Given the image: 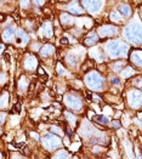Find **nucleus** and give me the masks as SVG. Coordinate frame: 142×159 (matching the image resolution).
<instances>
[{
	"label": "nucleus",
	"mask_w": 142,
	"mask_h": 159,
	"mask_svg": "<svg viewBox=\"0 0 142 159\" xmlns=\"http://www.w3.org/2000/svg\"><path fill=\"white\" fill-rule=\"evenodd\" d=\"M106 50H107V54L109 55V57L118 59V57H123L128 54L129 46L120 40H112L107 44Z\"/></svg>",
	"instance_id": "nucleus-1"
},
{
	"label": "nucleus",
	"mask_w": 142,
	"mask_h": 159,
	"mask_svg": "<svg viewBox=\"0 0 142 159\" xmlns=\"http://www.w3.org/2000/svg\"><path fill=\"white\" fill-rule=\"evenodd\" d=\"M85 84L91 90L101 91L102 89H103V85H104V80H103L102 75L99 72L92 71V72H90V73H87L85 75Z\"/></svg>",
	"instance_id": "nucleus-2"
},
{
	"label": "nucleus",
	"mask_w": 142,
	"mask_h": 159,
	"mask_svg": "<svg viewBox=\"0 0 142 159\" xmlns=\"http://www.w3.org/2000/svg\"><path fill=\"white\" fill-rule=\"evenodd\" d=\"M124 37L135 44H140L141 43V26H140V23H130L128 27H125Z\"/></svg>",
	"instance_id": "nucleus-3"
},
{
	"label": "nucleus",
	"mask_w": 142,
	"mask_h": 159,
	"mask_svg": "<svg viewBox=\"0 0 142 159\" xmlns=\"http://www.w3.org/2000/svg\"><path fill=\"white\" fill-rule=\"evenodd\" d=\"M43 142H44L45 148H47L49 151H54V149L62 146L61 139L52 135V134H45L44 137H43Z\"/></svg>",
	"instance_id": "nucleus-4"
},
{
	"label": "nucleus",
	"mask_w": 142,
	"mask_h": 159,
	"mask_svg": "<svg viewBox=\"0 0 142 159\" xmlns=\"http://www.w3.org/2000/svg\"><path fill=\"white\" fill-rule=\"evenodd\" d=\"M103 5V0H83V6L91 14L100 12Z\"/></svg>",
	"instance_id": "nucleus-5"
},
{
	"label": "nucleus",
	"mask_w": 142,
	"mask_h": 159,
	"mask_svg": "<svg viewBox=\"0 0 142 159\" xmlns=\"http://www.w3.org/2000/svg\"><path fill=\"white\" fill-rule=\"evenodd\" d=\"M64 102L66 104L73 109V111H80L81 109V106H83V102H81L80 97L78 96H72V95H67L64 97Z\"/></svg>",
	"instance_id": "nucleus-6"
},
{
	"label": "nucleus",
	"mask_w": 142,
	"mask_h": 159,
	"mask_svg": "<svg viewBox=\"0 0 142 159\" xmlns=\"http://www.w3.org/2000/svg\"><path fill=\"white\" fill-rule=\"evenodd\" d=\"M129 102L132 108H140L141 107V92L140 90H134L129 95Z\"/></svg>",
	"instance_id": "nucleus-7"
},
{
	"label": "nucleus",
	"mask_w": 142,
	"mask_h": 159,
	"mask_svg": "<svg viewBox=\"0 0 142 159\" xmlns=\"http://www.w3.org/2000/svg\"><path fill=\"white\" fill-rule=\"evenodd\" d=\"M99 33H100V35L104 37V38L113 37V35H116V34L118 33V28L114 27V26L107 24V26H103V27H101V28L99 29Z\"/></svg>",
	"instance_id": "nucleus-8"
},
{
	"label": "nucleus",
	"mask_w": 142,
	"mask_h": 159,
	"mask_svg": "<svg viewBox=\"0 0 142 159\" xmlns=\"http://www.w3.org/2000/svg\"><path fill=\"white\" fill-rule=\"evenodd\" d=\"M66 11L73 14V15H83L84 14V10L81 9L80 4L77 2V1H72L71 4H68L66 7H64Z\"/></svg>",
	"instance_id": "nucleus-9"
},
{
	"label": "nucleus",
	"mask_w": 142,
	"mask_h": 159,
	"mask_svg": "<svg viewBox=\"0 0 142 159\" xmlns=\"http://www.w3.org/2000/svg\"><path fill=\"white\" fill-rule=\"evenodd\" d=\"M37 66H38V60H37V57H34L33 55H27L26 61H24V67H26V69L33 71V69L37 68Z\"/></svg>",
	"instance_id": "nucleus-10"
},
{
	"label": "nucleus",
	"mask_w": 142,
	"mask_h": 159,
	"mask_svg": "<svg viewBox=\"0 0 142 159\" xmlns=\"http://www.w3.org/2000/svg\"><path fill=\"white\" fill-rule=\"evenodd\" d=\"M15 34H16V28H15V27L6 28V29L4 31V33H2V39H4L5 43H10L11 40L14 39Z\"/></svg>",
	"instance_id": "nucleus-11"
},
{
	"label": "nucleus",
	"mask_w": 142,
	"mask_h": 159,
	"mask_svg": "<svg viewBox=\"0 0 142 159\" xmlns=\"http://www.w3.org/2000/svg\"><path fill=\"white\" fill-rule=\"evenodd\" d=\"M28 41H29V37L27 35V33L24 32V31H17V39H16V43H17V45H22V46H24V45H27L28 44Z\"/></svg>",
	"instance_id": "nucleus-12"
},
{
	"label": "nucleus",
	"mask_w": 142,
	"mask_h": 159,
	"mask_svg": "<svg viewBox=\"0 0 142 159\" xmlns=\"http://www.w3.org/2000/svg\"><path fill=\"white\" fill-rule=\"evenodd\" d=\"M99 41V38H97V34L95 32H90L86 37H85V40H84V44L86 46H92L95 45L96 43Z\"/></svg>",
	"instance_id": "nucleus-13"
},
{
	"label": "nucleus",
	"mask_w": 142,
	"mask_h": 159,
	"mask_svg": "<svg viewBox=\"0 0 142 159\" xmlns=\"http://www.w3.org/2000/svg\"><path fill=\"white\" fill-rule=\"evenodd\" d=\"M131 62L137 66V68H141V50H134L131 52Z\"/></svg>",
	"instance_id": "nucleus-14"
},
{
	"label": "nucleus",
	"mask_w": 142,
	"mask_h": 159,
	"mask_svg": "<svg viewBox=\"0 0 142 159\" xmlns=\"http://www.w3.org/2000/svg\"><path fill=\"white\" fill-rule=\"evenodd\" d=\"M54 52H55V47H54L52 45H50V44L44 45L40 49V55L43 57H49V56H51Z\"/></svg>",
	"instance_id": "nucleus-15"
},
{
	"label": "nucleus",
	"mask_w": 142,
	"mask_h": 159,
	"mask_svg": "<svg viewBox=\"0 0 142 159\" xmlns=\"http://www.w3.org/2000/svg\"><path fill=\"white\" fill-rule=\"evenodd\" d=\"M41 33H43V35L44 37H46V38H51L52 37V27H51V23H45L44 26H43V28H41Z\"/></svg>",
	"instance_id": "nucleus-16"
},
{
	"label": "nucleus",
	"mask_w": 142,
	"mask_h": 159,
	"mask_svg": "<svg viewBox=\"0 0 142 159\" xmlns=\"http://www.w3.org/2000/svg\"><path fill=\"white\" fill-rule=\"evenodd\" d=\"M119 12L122 14L124 17H130V16L132 15L131 7H130L129 5H126V4H123V5L119 6Z\"/></svg>",
	"instance_id": "nucleus-17"
},
{
	"label": "nucleus",
	"mask_w": 142,
	"mask_h": 159,
	"mask_svg": "<svg viewBox=\"0 0 142 159\" xmlns=\"http://www.w3.org/2000/svg\"><path fill=\"white\" fill-rule=\"evenodd\" d=\"M61 22L63 26H72V24L74 23V20H73L71 16H68V15H66V14H62Z\"/></svg>",
	"instance_id": "nucleus-18"
},
{
	"label": "nucleus",
	"mask_w": 142,
	"mask_h": 159,
	"mask_svg": "<svg viewBox=\"0 0 142 159\" xmlns=\"http://www.w3.org/2000/svg\"><path fill=\"white\" fill-rule=\"evenodd\" d=\"M7 104H9V94L4 92L0 96V108H6Z\"/></svg>",
	"instance_id": "nucleus-19"
},
{
	"label": "nucleus",
	"mask_w": 142,
	"mask_h": 159,
	"mask_svg": "<svg viewBox=\"0 0 142 159\" xmlns=\"http://www.w3.org/2000/svg\"><path fill=\"white\" fill-rule=\"evenodd\" d=\"M134 69L132 68H130V67H126V68H124V71L122 72V75L123 78H125V79H128V78H130L131 75H134Z\"/></svg>",
	"instance_id": "nucleus-20"
},
{
	"label": "nucleus",
	"mask_w": 142,
	"mask_h": 159,
	"mask_svg": "<svg viewBox=\"0 0 142 159\" xmlns=\"http://www.w3.org/2000/svg\"><path fill=\"white\" fill-rule=\"evenodd\" d=\"M111 21L117 22V23H120L123 21V18H122V16L119 15L118 11H112V12H111Z\"/></svg>",
	"instance_id": "nucleus-21"
},
{
	"label": "nucleus",
	"mask_w": 142,
	"mask_h": 159,
	"mask_svg": "<svg viewBox=\"0 0 142 159\" xmlns=\"http://www.w3.org/2000/svg\"><path fill=\"white\" fill-rule=\"evenodd\" d=\"M124 66H125V62H124V61H118V62H114V63L112 64V69H113L114 72H119Z\"/></svg>",
	"instance_id": "nucleus-22"
},
{
	"label": "nucleus",
	"mask_w": 142,
	"mask_h": 159,
	"mask_svg": "<svg viewBox=\"0 0 142 159\" xmlns=\"http://www.w3.org/2000/svg\"><path fill=\"white\" fill-rule=\"evenodd\" d=\"M64 117H66V119L69 121V124H71V125H75L77 118H75L73 114H71V113H68V112H64Z\"/></svg>",
	"instance_id": "nucleus-23"
},
{
	"label": "nucleus",
	"mask_w": 142,
	"mask_h": 159,
	"mask_svg": "<svg viewBox=\"0 0 142 159\" xmlns=\"http://www.w3.org/2000/svg\"><path fill=\"white\" fill-rule=\"evenodd\" d=\"M18 86H20L21 90H27V86H28V81L24 77H21L20 81H18Z\"/></svg>",
	"instance_id": "nucleus-24"
},
{
	"label": "nucleus",
	"mask_w": 142,
	"mask_h": 159,
	"mask_svg": "<svg viewBox=\"0 0 142 159\" xmlns=\"http://www.w3.org/2000/svg\"><path fill=\"white\" fill-rule=\"evenodd\" d=\"M55 157L56 158H69V153L66 152V151H60L55 154Z\"/></svg>",
	"instance_id": "nucleus-25"
},
{
	"label": "nucleus",
	"mask_w": 142,
	"mask_h": 159,
	"mask_svg": "<svg viewBox=\"0 0 142 159\" xmlns=\"http://www.w3.org/2000/svg\"><path fill=\"white\" fill-rule=\"evenodd\" d=\"M96 121H99V123H101V124H108V118L107 117H104V116H97L96 117Z\"/></svg>",
	"instance_id": "nucleus-26"
},
{
	"label": "nucleus",
	"mask_w": 142,
	"mask_h": 159,
	"mask_svg": "<svg viewBox=\"0 0 142 159\" xmlns=\"http://www.w3.org/2000/svg\"><path fill=\"white\" fill-rule=\"evenodd\" d=\"M52 132H55V134H57V135H60L62 136L63 135V131H62V129H60L59 126H51V129H50Z\"/></svg>",
	"instance_id": "nucleus-27"
},
{
	"label": "nucleus",
	"mask_w": 142,
	"mask_h": 159,
	"mask_svg": "<svg viewBox=\"0 0 142 159\" xmlns=\"http://www.w3.org/2000/svg\"><path fill=\"white\" fill-rule=\"evenodd\" d=\"M20 5L22 9H28L30 5V1L29 0H20Z\"/></svg>",
	"instance_id": "nucleus-28"
},
{
	"label": "nucleus",
	"mask_w": 142,
	"mask_h": 159,
	"mask_svg": "<svg viewBox=\"0 0 142 159\" xmlns=\"http://www.w3.org/2000/svg\"><path fill=\"white\" fill-rule=\"evenodd\" d=\"M112 125H113V128H114V129H119L122 124H120V121H119V120H113Z\"/></svg>",
	"instance_id": "nucleus-29"
},
{
	"label": "nucleus",
	"mask_w": 142,
	"mask_h": 159,
	"mask_svg": "<svg viewBox=\"0 0 142 159\" xmlns=\"http://www.w3.org/2000/svg\"><path fill=\"white\" fill-rule=\"evenodd\" d=\"M57 73H59V74H66V71L63 69V67H62L61 64L57 66Z\"/></svg>",
	"instance_id": "nucleus-30"
},
{
	"label": "nucleus",
	"mask_w": 142,
	"mask_h": 159,
	"mask_svg": "<svg viewBox=\"0 0 142 159\" xmlns=\"http://www.w3.org/2000/svg\"><path fill=\"white\" fill-rule=\"evenodd\" d=\"M20 111H21V103L20 102H17V103L14 106V112H17V113H18Z\"/></svg>",
	"instance_id": "nucleus-31"
},
{
	"label": "nucleus",
	"mask_w": 142,
	"mask_h": 159,
	"mask_svg": "<svg viewBox=\"0 0 142 159\" xmlns=\"http://www.w3.org/2000/svg\"><path fill=\"white\" fill-rule=\"evenodd\" d=\"M10 59H11V55L9 52H5L4 54V60L6 61V62H10Z\"/></svg>",
	"instance_id": "nucleus-32"
},
{
	"label": "nucleus",
	"mask_w": 142,
	"mask_h": 159,
	"mask_svg": "<svg viewBox=\"0 0 142 159\" xmlns=\"http://www.w3.org/2000/svg\"><path fill=\"white\" fill-rule=\"evenodd\" d=\"M135 84L137 85V89H140V88H141V77H137V78H136Z\"/></svg>",
	"instance_id": "nucleus-33"
},
{
	"label": "nucleus",
	"mask_w": 142,
	"mask_h": 159,
	"mask_svg": "<svg viewBox=\"0 0 142 159\" xmlns=\"http://www.w3.org/2000/svg\"><path fill=\"white\" fill-rule=\"evenodd\" d=\"M34 1V4L35 5H38V6H41V5H44L45 4V1L44 0H33Z\"/></svg>",
	"instance_id": "nucleus-34"
},
{
	"label": "nucleus",
	"mask_w": 142,
	"mask_h": 159,
	"mask_svg": "<svg viewBox=\"0 0 142 159\" xmlns=\"http://www.w3.org/2000/svg\"><path fill=\"white\" fill-rule=\"evenodd\" d=\"M111 83L114 84V85H119V80L117 79V78H111Z\"/></svg>",
	"instance_id": "nucleus-35"
},
{
	"label": "nucleus",
	"mask_w": 142,
	"mask_h": 159,
	"mask_svg": "<svg viewBox=\"0 0 142 159\" xmlns=\"http://www.w3.org/2000/svg\"><path fill=\"white\" fill-rule=\"evenodd\" d=\"M30 135H32V137H33V139H35L37 141L39 140V135H38L37 132H30Z\"/></svg>",
	"instance_id": "nucleus-36"
},
{
	"label": "nucleus",
	"mask_w": 142,
	"mask_h": 159,
	"mask_svg": "<svg viewBox=\"0 0 142 159\" xmlns=\"http://www.w3.org/2000/svg\"><path fill=\"white\" fill-rule=\"evenodd\" d=\"M92 97H94V101H96V102H102V100L100 99V96H97V95H92Z\"/></svg>",
	"instance_id": "nucleus-37"
},
{
	"label": "nucleus",
	"mask_w": 142,
	"mask_h": 159,
	"mask_svg": "<svg viewBox=\"0 0 142 159\" xmlns=\"http://www.w3.org/2000/svg\"><path fill=\"white\" fill-rule=\"evenodd\" d=\"M23 147H24V143H23V142H21V143H18V145H17V146H16V148H23Z\"/></svg>",
	"instance_id": "nucleus-38"
},
{
	"label": "nucleus",
	"mask_w": 142,
	"mask_h": 159,
	"mask_svg": "<svg viewBox=\"0 0 142 159\" xmlns=\"http://www.w3.org/2000/svg\"><path fill=\"white\" fill-rule=\"evenodd\" d=\"M61 44H68V39H67V38H62Z\"/></svg>",
	"instance_id": "nucleus-39"
},
{
	"label": "nucleus",
	"mask_w": 142,
	"mask_h": 159,
	"mask_svg": "<svg viewBox=\"0 0 142 159\" xmlns=\"http://www.w3.org/2000/svg\"><path fill=\"white\" fill-rule=\"evenodd\" d=\"M39 74H40V75H43V74H45V71H44V69H43L41 67H39Z\"/></svg>",
	"instance_id": "nucleus-40"
},
{
	"label": "nucleus",
	"mask_w": 142,
	"mask_h": 159,
	"mask_svg": "<svg viewBox=\"0 0 142 159\" xmlns=\"http://www.w3.org/2000/svg\"><path fill=\"white\" fill-rule=\"evenodd\" d=\"M5 15H2V14H0V22H2V21H5Z\"/></svg>",
	"instance_id": "nucleus-41"
},
{
	"label": "nucleus",
	"mask_w": 142,
	"mask_h": 159,
	"mask_svg": "<svg viewBox=\"0 0 142 159\" xmlns=\"http://www.w3.org/2000/svg\"><path fill=\"white\" fill-rule=\"evenodd\" d=\"M4 52V45L2 44H0V55Z\"/></svg>",
	"instance_id": "nucleus-42"
},
{
	"label": "nucleus",
	"mask_w": 142,
	"mask_h": 159,
	"mask_svg": "<svg viewBox=\"0 0 142 159\" xmlns=\"http://www.w3.org/2000/svg\"><path fill=\"white\" fill-rule=\"evenodd\" d=\"M61 1H67V0H61Z\"/></svg>",
	"instance_id": "nucleus-43"
},
{
	"label": "nucleus",
	"mask_w": 142,
	"mask_h": 159,
	"mask_svg": "<svg viewBox=\"0 0 142 159\" xmlns=\"http://www.w3.org/2000/svg\"><path fill=\"white\" fill-rule=\"evenodd\" d=\"M0 134H1V129H0Z\"/></svg>",
	"instance_id": "nucleus-44"
}]
</instances>
